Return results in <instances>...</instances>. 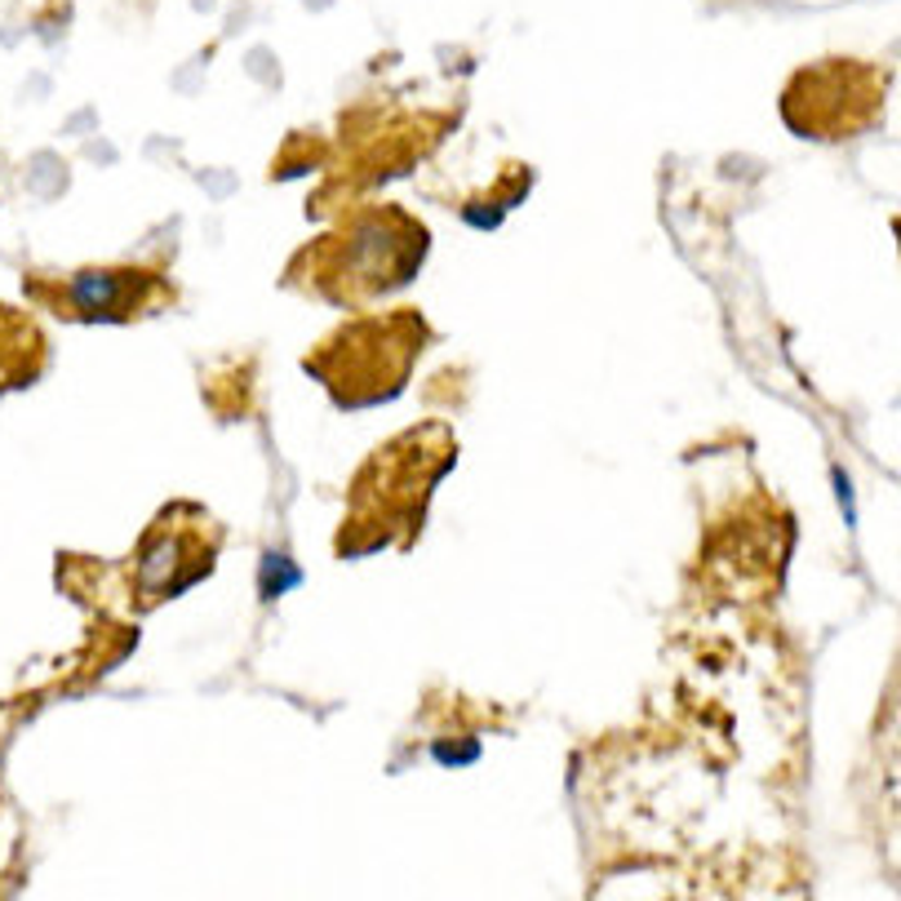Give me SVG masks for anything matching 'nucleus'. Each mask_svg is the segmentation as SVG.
<instances>
[{
  "instance_id": "nucleus-1",
  "label": "nucleus",
  "mask_w": 901,
  "mask_h": 901,
  "mask_svg": "<svg viewBox=\"0 0 901 901\" xmlns=\"http://www.w3.org/2000/svg\"><path fill=\"white\" fill-rule=\"evenodd\" d=\"M422 337L427 329L418 316H382L373 324H351L343 329V337H333L311 356V373L324 378L347 409L378 405L405 386Z\"/></svg>"
},
{
  "instance_id": "nucleus-2",
  "label": "nucleus",
  "mask_w": 901,
  "mask_h": 901,
  "mask_svg": "<svg viewBox=\"0 0 901 901\" xmlns=\"http://www.w3.org/2000/svg\"><path fill=\"white\" fill-rule=\"evenodd\" d=\"M316 249L337 254V262L324 267L329 275L316 280V285L324 294H333L337 303H360V298H373L382 289L405 285V280L418 271L427 236H422V227L409 213L373 209L365 222H356L347 236H329Z\"/></svg>"
},
{
  "instance_id": "nucleus-3",
  "label": "nucleus",
  "mask_w": 901,
  "mask_h": 901,
  "mask_svg": "<svg viewBox=\"0 0 901 901\" xmlns=\"http://www.w3.org/2000/svg\"><path fill=\"white\" fill-rule=\"evenodd\" d=\"M160 289V280L151 271L125 267V271H89L76 275L67 294H63V311L85 316V320H134L138 311L151 307Z\"/></svg>"
},
{
  "instance_id": "nucleus-4",
  "label": "nucleus",
  "mask_w": 901,
  "mask_h": 901,
  "mask_svg": "<svg viewBox=\"0 0 901 901\" xmlns=\"http://www.w3.org/2000/svg\"><path fill=\"white\" fill-rule=\"evenodd\" d=\"M183 516H169L164 524H156L151 533H147V551H143V578H138V587H143V604H160V600H169V595H178L192 578H200L205 569L200 565H187V559H178L183 555V546L192 542V511L187 506H178Z\"/></svg>"
}]
</instances>
